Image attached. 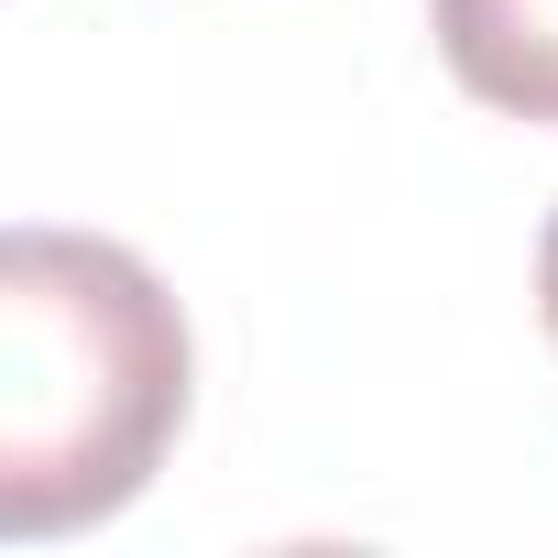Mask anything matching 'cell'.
I'll return each instance as SVG.
<instances>
[{
    "label": "cell",
    "mask_w": 558,
    "mask_h": 558,
    "mask_svg": "<svg viewBox=\"0 0 558 558\" xmlns=\"http://www.w3.org/2000/svg\"><path fill=\"white\" fill-rule=\"evenodd\" d=\"M186 416V318L154 263L88 230L0 241V536L121 514Z\"/></svg>",
    "instance_id": "obj_1"
},
{
    "label": "cell",
    "mask_w": 558,
    "mask_h": 558,
    "mask_svg": "<svg viewBox=\"0 0 558 558\" xmlns=\"http://www.w3.org/2000/svg\"><path fill=\"white\" fill-rule=\"evenodd\" d=\"M438 56L482 110L558 121V0H427Z\"/></svg>",
    "instance_id": "obj_2"
},
{
    "label": "cell",
    "mask_w": 558,
    "mask_h": 558,
    "mask_svg": "<svg viewBox=\"0 0 558 558\" xmlns=\"http://www.w3.org/2000/svg\"><path fill=\"white\" fill-rule=\"evenodd\" d=\"M536 307H547V340H558V219H547V241H536Z\"/></svg>",
    "instance_id": "obj_3"
}]
</instances>
